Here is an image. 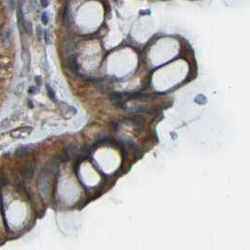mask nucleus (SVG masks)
I'll return each mask as SVG.
<instances>
[{
    "label": "nucleus",
    "mask_w": 250,
    "mask_h": 250,
    "mask_svg": "<svg viewBox=\"0 0 250 250\" xmlns=\"http://www.w3.org/2000/svg\"><path fill=\"white\" fill-rule=\"evenodd\" d=\"M32 131V127H20V128L14 129L12 131L10 132V136L14 139H20V138L25 137V136L29 135Z\"/></svg>",
    "instance_id": "1"
},
{
    "label": "nucleus",
    "mask_w": 250,
    "mask_h": 250,
    "mask_svg": "<svg viewBox=\"0 0 250 250\" xmlns=\"http://www.w3.org/2000/svg\"><path fill=\"white\" fill-rule=\"evenodd\" d=\"M63 21H64V24H65L67 26H70L72 24V12L68 6H66L65 10H64Z\"/></svg>",
    "instance_id": "2"
},
{
    "label": "nucleus",
    "mask_w": 250,
    "mask_h": 250,
    "mask_svg": "<svg viewBox=\"0 0 250 250\" xmlns=\"http://www.w3.org/2000/svg\"><path fill=\"white\" fill-rule=\"evenodd\" d=\"M22 173H23V176L25 177V178L30 179L31 177L33 176V173H34V165L32 164V163L26 164L24 167Z\"/></svg>",
    "instance_id": "3"
},
{
    "label": "nucleus",
    "mask_w": 250,
    "mask_h": 250,
    "mask_svg": "<svg viewBox=\"0 0 250 250\" xmlns=\"http://www.w3.org/2000/svg\"><path fill=\"white\" fill-rule=\"evenodd\" d=\"M75 151H76L75 145H74V144H68L66 147V149H65V151H64V154L66 155L68 158V159H70V158H72L73 155L75 154Z\"/></svg>",
    "instance_id": "4"
},
{
    "label": "nucleus",
    "mask_w": 250,
    "mask_h": 250,
    "mask_svg": "<svg viewBox=\"0 0 250 250\" xmlns=\"http://www.w3.org/2000/svg\"><path fill=\"white\" fill-rule=\"evenodd\" d=\"M70 65L71 70H73L74 72H77L79 70V65H78V63H77V60H76V58L74 57V56H71V57H70Z\"/></svg>",
    "instance_id": "5"
},
{
    "label": "nucleus",
    "mask_w": 250,
    "mask_h": 250,
    "mask_svg": "<svg viewBox=\"0 0 250 250\" xmlns=\"http://www.w3.org/2000/svg\"><path fill=\"white\" fill-rule=\"evenodd\" d=\"M29 147H26V146H22V147L18 148V149L15 151V155L16 156H25L26 155L27 153L29 152Z\"/></svg>",
    "instance_id": "6"
},
{
    "label": "nucleus",
    "mask_w": 250,
    "mask_h": 250,
    "mask_svg": "<svg viewBox=\"0 0 250 250\" xmlns=\"http://www.w3.org/2000/svg\"><path fill=\"white\" fill-rule=\"evenodd\" d=\"M195 102L198 103V104L203 105L207 102V99H206V96H204L203 95H198V96H196V98H195Z\"/></svg>",
    "instance_id": "7"
},
{
    "label": "nucleus",
    "mask_w": 250,
    "mask_h": 250,
    "mask_svg": "<svg viewBox=\"0 0 250 250\" xmlns=\"http://www.w3.org/2000/svg\"><path fill=\"white\" fill-rule=\"evenodd\" d=\"M46 89H47L48 96H49L50 99H53V100H55V96H54V92H53V88H52L51 86H50V84H46Z\"/></svg>",
    "instance_id": "8"
},
{
    "label": "nucleus",
    "mask_w": 250,
    "mask_h": 250,
    "mask_svg": "<svg viewBox=\"0 0 250 250\" xmlns=\"http://www.w3.org/2000/svg\"><path fill=\"white\" fill-rule=\"evenodd\" d=\"M24 27H25V29L26 30V32L28 34H32V25H31V23H29V22H26V23L24 25Z\"/></svg>",
    "instance_id": "9"
},
{
    "label": "nucleus",
    "mask_w": 250,
    "mask_h": 250,
    "mask_svg": "<svg viewBox=\"0 0 250 250\" xmlns=\"http://www.w3.org/2000/svg\"><path fill=\"white\" fill-rule=\"evenodd\" d=\"M48 21H49V19H48V13L44 12L41 15V22L43 23V25H47Z\"/></svg>",
    "instance_id": "10"
},
{
    "label": "nucleus",
    "mask_w": 250,
    "mask_h": 250,
    "mask_svg": "<svg viewBox=\"0 0 250 250\" xmlns=\"http://www.w3.org/2000/svg\"><path fill=\"white\" fill-rule=\"evenodd\" d=\"M82 156H86L87 155H88V153H89V147H88V145H84V147H82Z\"/></svg>",
    "instance_id": "11"
},
{
    "label": "nucleus",
    "mask_w": 250,
    "mask_h": 250,
    "mask_svg": "<svg viewBox=\"0 0 250 250\" xmlns=\"http://www.w3.org/2000/svg\"><path fill=\"white\" fill-rule=\"evenodd\" d=\"M42 33H43V29L41 28V26L38 25L37 26V36L39 39H40V38L42 37Z\"/></svg>",
    "instance_id": "12"
},
{
    "label": "nucleus",
    "mask_w": 250,
    "mask_h": 250,
    "mask_svg": "<svg viewBox=\"0 0 250 250\" xmlns=\"http://www.w3.org/2000/svg\"><path fill=\"white\" fill-rule=\"evenodd\" d=\"M36 8H37V3H36V1H31V2L29 3V10H34Z\"/></svg>",
    "instance_id": "13"
},
{
    "label": "nucleus",
    "mask_w": 250,
    "mask_h": 250,
    "mask_svg": "<svg viewBox=\"0 0 250 250\" xmlns=\"http://www.w3.org/2000/svg\"><path fill=\"white\" fill-rule=\"evenodd\" d=\"M8 4L10 10H13V8H14V0H8Z\"/></svg>",
    "instance_id": "14"
},
{
    "label": "nucleus",
    "mask_w": 250,
    "mask_h": 250,
    "mask_svg": "<svg viewBox=\"0 0 250 250\" xmlns=\"http://www.w3.org/2000/svg\"><path fill=\"white\" fill-rule=\"evenodd\" d=\"M35 82H36V84H37V85H39V86L41 85V82H41V78L39 77V76H37V77H36Z\"/></svg>",
    "instance_id": "15"
},
{
    "label": "nucleus",
    "mask_w": 250,
    "mask_h": 250,
    "mask_svg": "<svg viewBox=\"0 0 250 250\" xmlns=\"http://www.w3.org/2000/svg\"><path fill=\"white\" fill-rule=\"evenodd\" d=\"M111 126H112V127H113V130H114V131H116L117 128H118V124H117L116 122H112Z\"/></svg>",
    "instance_id": "16"
},
{
    "label": "nucleus",
    "mask_w": 250,
    "mask_h": 250,
    "mask_svg": "<svg viewBox=\"0 0 250 250\" xmlns=\"http://www.w3.org/2000/svg\"><path fill=\"white\" fill-rule=\"evenodd\" d=\"M40 4L43 8H46L49 5V2H48V0H40Z\"/></svg>",
    "instance_id": "17"
},
{
    "label": "nucleus",
    "mask_w": 250,
    "mask_h": 250,
    "mask_svg": "<svg viewBox=\"0 0 250 250\" xmlns=\"http://www.w3.org/2000/svg\"><path fill=\"white\" fill-rule=\"evenodd\" d=\"M5 184H6V179L2 175H0V186H5Z\"/></svg>",
    "instance_id": "18"
},
{
    "label": "nucleus",
    "mask_w": 250,
    "mask_h": 250,
    "mask_svg": "<svg viewBox=\"0 0 250 250\" xmlns=\"http://www.w3.org/2000/svg\"><path fill=\"white\" fill-rule=\"evenodd\" d=\"M44 39H45L46 43H49V34H48V31L44 32Z\"/></svg>",
    "instance_id": "19"
},
{
    "label": "nucleus",
    "mask_w": 250,
    "mask_h": 250,
    "mask_svg": "<svg viewBox=\"0 0 250 250\" xmlns=\"http://www.w3.org/2000/svg\"><path fill=\"white\" fill-rule=\"evenodd\" d=\"M36 91H37V88L34 87V86H31L30 88H29V93H30V94H35Z\"/></svg>",
    "instance_id": "20"
},
{
    "label": "nucleus",
    "mask_w": 250,
    "mask_h": 250,
    "mask_svg": "<svg viewBox=\"0 0 250 250\" xmlns=\"http://www.w3.org/2000/svg\"><path fill=\"white\" fill-rule=\"evenodd\" d=\"M3 39L5 40V42H7V41L8 40V33L5 32V33H4V36H3Z\"/></svg>",
    "instance_id": "21"
},
{
    "label": "nucleus",
    "mask_w": 250,
    "mask_h": 250,
    "mask_svg": "<svg viewBox=\"0 0 250 250\" xmlns=\"http://www.w3.org/2000/svg\"><path fill=\"white\" fill-rule=\"evenodd\" d=\"M28 106L30 107L31 109H32V108H33V107H34L33 103H32V101H31V100H28Z\"/></svg>",
    "instance_id": "22"
},
{
    "label": "nucleus",
    "mask_w": 250,
    "mask_h": 250,
    "mask_svg": "<svg viewBox=\"0 0 250 250\" xmlns=\"http://www.w3.org/2000/svg\"><path fill=\"white\" fill-rule=\"evenodd\" d=\"M25 0H19V3H20V4H22V3H23V4H24V3H25Z\"/></svg>",
    "instance_id": "23"
}]
</instances>
